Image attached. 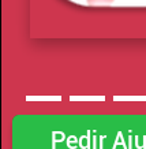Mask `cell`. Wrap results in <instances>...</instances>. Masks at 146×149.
<instances>
[{
  "mask_svg": "<svg viewBox=\"0 0 146 149\" xmlns=\"http://www.w3.org/2000/svg\"><path fill=\"white\" fill-rule=\"evenodd\" d=\"M11 149H146V113H19Z\"/></svg>",
  "mask_w": 146,
  "mask_h": 149,
  "instance_id": "obj_1",
  "label": "cell"
},
{
  "mask_svg": "<svg viewBox=\"0 0 146 149\" xmlns=\"http://www.w3.org/2000/svg\"><path fill=\"white\" fill-rule=\"evenodd\" d=\"M87 4L90 6H98V4H111L113 3V0H86Z\"/></svg>",
  "mask_w": 146,
  "mask_h": 149,
  "instance_id": "obj_2",
  "label": "cell"
}]
</instances>
